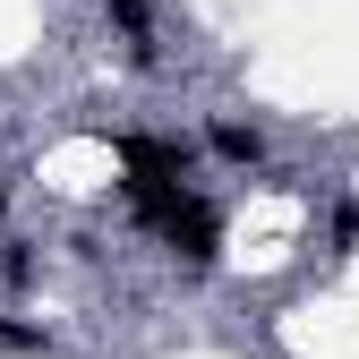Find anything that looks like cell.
I'll return each instance as SVG.
<instances>
[{"label": "cell", "instance_id": "cell-4", "mask_svg": "<svg viewBox=\"0 0 359 359\" xmlns=\"http://www.w3.org/2000/svg\"><path fill=\"white\" fill-rule=\"evenodd\" d=\"M0 351H9V359H43V351H52V334H43L34 317H0Z\"/></svg>", "mask_w": 359, "mask_h": 359}, {"label": "cell", "instance_id": "cell-6", "mask_svg": "<svg viewBox=\"0 0 359 359\" xmlns=\"http://www.w3.org/2000/svg\"><path fill=\"white\" fill-rule=\"evenodd\" d=\"M0 214H9V180H0Z\"/></svg>", "mask_w": 359, "mask_h": 359}, {"label": "cell", "instance_id": "cell-1", "mask_svg": "<svg viewBox=\"0 0 359 359\" xmlns=\"http://www.w3.org/2000/svg\"><path fill=\"white\" fill-rule=\"evenodd\" d=\"M111 154L137 180H189L197 171V137H171V128H128V137H111Z\"/></svg>", "mask_w": 359, "mask_h": 359}, {"label": "cell", "instance_id": "cell-3", "mask_svg": "<svg viewBox=\"0 0 359 359\" xmlns=\"http://www.w3.org/2000/svg\"><path fill=\"white\" fill-rule=\"evenodd\" d=\"M103 18L128 34V60L154 69V0H103Z\"/></svg>", "mask_w": 359, "mask_h": 359}, {"label": "cell", "instance_id": "cell-5", "mask_svg": "<svg viewBox=\"0 0 359 359\" xmlns=\"http://www.w3.org/2000/svg\"><path fill=\"white\" fill-rule=\"evenodd\" d=\"M34 274H43L34 248L26 240H0V291H34Z\"/></svg>", "mask_w": 359, "mask_h": 359}, {"label": "cell", "instance_id": "cell-2", "mask_svg": "<svg viewBox=\"0 0 359 359\" xmlns=\"http://www.w3.org/2000/svg\"><path fill=\"white\" fill-rule=\"evenodd\" d=\"M205 154L231 171H265V128L257 120H205Z\"/></svg>", "mask_w": 359, "mask_h": 359}]
</instances>
